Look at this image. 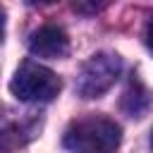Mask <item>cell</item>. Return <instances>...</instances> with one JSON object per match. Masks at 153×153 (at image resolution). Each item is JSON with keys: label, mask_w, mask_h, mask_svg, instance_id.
Masks as SVG:
<instances>
[{"label": "cell", "mask_w": 153, "mask_h": 153, "mask_svg": "<svg viewBox=\"0 0 153 153\" xmlns=\"http://www.w3.org/2000/svg\"><path fill=\"white\" fill-rule=\"evenodd\" d=\"M122 72V60L117 53H96L91 55L84 65L81 72L76 76V91L81 98H98L105 91H110V86L117 81Z\"/></svg>", "instance_id": "3"}, {"label": "cell", "mask_w": 153, "mask_h": 153, "mask_svg": "<svg viewBox=\"0 0 153 153\" xmlns=\"http://www.w3.org/2000/svg\"><path fill=\"white\" fill-rule=\"evenodd\" d=\"M151 103H153L151 91L143 86V81L139 76H131L124 88V96H122V110L129 117H143L151 110Z\"/></svg>", "instance_id": "5"}, {"label": "cell", "mask_w": 153, "mask_h": 153, "mask_svg": "<svg viewBox=\"0 0 153 153\" xmlns=\"http://www.w3.org/2000/svg\"><path fill=\"white\" fill-rule=\"evenodd\" d=\"M146 45H148V50L153 53V17H151V22H148V26H146Z\"/></svg>", "instance_id": "6"}, {"label": "cell", "mask_w": 153, "mask_h": 153, "mask_svg": "<svg viewBox=\"0 0 153 153\" xmlns=\"http://www.w3.org/2000/svg\"><path fill=\"white\" fill-rule=\"evenodd\" d=\"M120 141H122L120 124L100 115L74 120L62 136V146L69 153H115L120 148Z\"/></svg>", "instance_id": "1"}, {"label": "cell", "mask_w": 153, "mask_h": 153, "mask_svg": "<svg viewBox=\"0 0 153 153\" xmlns=\"http://www.w3.org/2000/svg\"><path fill=\"white\" fill-rule=\"evenodd\" d=\"M151 151H153V131H151Z\"/></svg>", "instance_id": "7"}, {"label": "cell", "mask_w": 153, "mask_h": 153, "mask_svg": "<svg viewBox=\"0 0 153 153\" xmlns=\"http://www.w3.org/2000/svg\"><path fill=\"white\" fill-rule=\"evenodd\" d=\"M29 50L38 57H48V60H57L65 57L69 50V38L65 33L62 26L57 24H43L38 26L31 36H29Z\"/></svg>", "instance_id": "4"}, {"label": "cell", "mask_w": 153, "mask_h": 153, "mask_svg": "<svg viewBox=\"0 0 153 153\" xmlns=\"http://www.w3.org/2000/svg\"><path fill=\"white\" fill-rule=\"evenodd\" d=\"M60 88H62L60 76L33 60L22 62L10 81V91L14 93V98L24 103H48L60 93Z\"/></svg>", "instance_id": "2"}]
</instances>
